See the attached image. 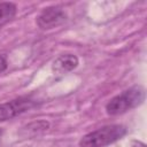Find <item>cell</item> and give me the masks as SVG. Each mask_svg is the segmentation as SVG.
<instances>
[{
  "label": "cell",
  "mask_w": 147,
  "mask_h": 147,
  "mask_svg": "<svg viewBox=\"0 0 147 147\" xmlns=\"http://www.w3.org/2000/svg\"><path fill=\"white\" fill-rule=\"evenodd\" d=\"M145 100V90L141 86H132L111 98L106 105V111L110 116L122 115L138 106Z\"/></svg>",
  "instance_id": "obj_1"
},
{
  "label": "cell",
  "mask_w": 147,
  "mask_h": 147,
  "mask_svg": "<svg viewBox=\"0 0 147 147\" xmlns=\"http://www.w3.org/2000/svg\"><path fill=\"white\" fill-rule=\"evenodd\" d=\"M126 134V129L119 124H111L102 126L82 137L79 140L80 147H105Z\"/></svg>",
  "instance_id": "obj_2"
},
{
  "label": "cell",
  "mask_w": 147,
  "mask_h": 147,
  "mask_svg": "<svg viewBox=\"0 0 147 147\" xmlns=\"http://www.w3.org/2000/svg\"><path fill=\"white\" fill-rule=\"evenodd\" d=\"M34 101L29 98H18L8 102L0 103V122L11 119L34 107Z\"/></svg>",
  "instance_id": "obj_3"
},
{
  "label": "cell",
  "mask_w": 147,
  "mask_h": 147,
  "mask_svg": "<svg viewBox=\"0 0 147 147\" xmlns=\"http://www.w3.org/2000/svg\"><path fill=\"white\" fill-rule=\"evenodd\" d=\"M65 20L67 15L60 7H47L38 15L36 22L39 29L51 30L61 25Z\"/></svg>",
  "instance_id": "obj_4"
},
{
  "label": "cell",
  "mask_w": 147,
  "mask_h": 147,
  "mask_svg": "<svg viewBox=\"0 0 147 147\" xmlns=\"http://www.w3.org/2000/svg\"><path fill=\"white\" fill-rule=\"evenodd\" d=\"M78 65V57L74 54H63L56 57L52 64V70L55 74L63 75L67 74Z\"/></svg>",
  "instance_id": "obj_5"
},
{
  "label": "cell",
  "mask_w": 147,
  "mask_h": 147,
  "mask_svg": "<svg viewBox=\"0 0 147 147\" xmlns=\"http://www.w3.org/2000/svg\"><path fill=\"white\" fill-rule=\"evenodd\" d=\"M17 8L13 2H1L0 3V26L9 22L16 15Z\"/></svg>",
  "instance_id": "obj_6"
},
{
  "label": "cell",
  "mask_w": 147,
  "mask_h": 147,
  "mask_svg": "<svg viewBox=\"0 0 147 147\" xmlns=\"http://www.w3.org/2000/svg\"><path fill=\"white\" fill-rule=\"evenodd\" d=\"M130 147H146V145H145L144 142L139 141V140H133V141L131 142Z\"/></svg>",
  "instance_id": "obj_7"
},
{
  "label": "cell",
  "mask_w": 147,
  "mask_h": 147,
  "mask_svg": "<svg viewBox=\"0 0 147 147\" xmlns=\"http://www.w3.org/2000/svg\"><path fill=\"white\" fill-rule=\"evenodd\" d=\"M1 138H2V130L0 129V145H1Z\"/></svg>",
  "instance_id": "obj_8"
}]
</instances>
